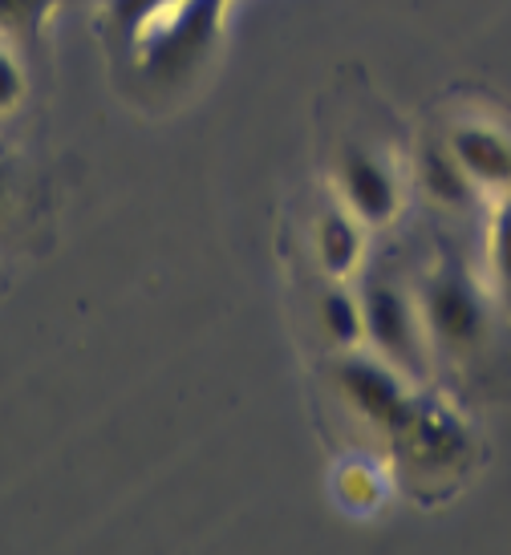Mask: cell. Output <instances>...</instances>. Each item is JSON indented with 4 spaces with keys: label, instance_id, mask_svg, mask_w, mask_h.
<instances>
[{
    "label": "cell",
    "instance_id": "obj_1",
    "mask_svg": "<svg viewBox=\"0 0 511 555\" xmlns=\"http://www.w3.org/2000/svg\"><path fill=\"white\" fill-rule=\"evenodd\" d=\"M414 300H419V317L434 357L471 361L487 345V333H491L487 296H483L480 280L455 256H438L426 268Z\"/></svg>",
    "mask_w": 511,
    "mask_h": 555
},
{
    "label": "cell",
    "instance_id": "obj_2",
    "mask_svg": "<svg viewBox=\"0 0 511 555\" xmlns=\"http://www.w3.org/2000/svg\"><path fill=\"white\" fill-rule=\"evenodd\" d=\"M361 321H366V345L389 361L410 382H422L431 370V340L422 328L419 300L398 276L373 272L361 284Z\"/></svg>",
    "mask_w": 511,
    "mask_h": 555
},
{
    "label": "cell",
    "instance_id": "obj_3",
    "mask_svg": "<svg viewBox=\"0 0 511 555\" xmlns=\"http://www.w3.org/2000/svg\"><path fill=\"white\" fill-rule=\"evenodd\" d=\"M333 377H337V389L341 398L349 401V410L366 417L378 434H386L389 442H403L426 410V401L414 393V382L378 353L366 357L357 349H345Z\"/></svg>",
    "mask_w": 511,
    "mask_h": 555
},
{
    "label": "cell",
    "instance_id": "obj_4",
    "mask_svg": "<svg viewBox=\"0 0 511 555\" xmlns=\"http://www.w3.org/2000/svg\"><path fill=\"white\" fill-rule=\"evenodd\" d=\"M337 191L341 203L354 211L366 228H386L403 207V183L382 155L370 146H345L337 158Z\"/></svg>",
    "mask_w": 511,
    "mask_h": 555
},
{
    "label": "cell",
    "instance_id": "obj_5",
    "mask_svg": "<svg viewBox=\"0 0 511 555\" xmlns=\"http://www.w3.org/2000/svg\"><path fill=\"white\" fill-rule=\"evenodd\" d=\"M447 146L475 186H511V139L503 130L480 122L455 126Z\"/></svg>",
    "mask_w": 511,
    "mask_h": 555
},
{
    "label": "cell",
    "instance_id": "obj_6",
    "mask_svg": "<svg viewBox=\"0 0 511 555\" xmlns=\"http://www.w3.org/2000/svg\"><path fill=\"white\" fill-rule=\"evenodd\" d=\"M361 228H366V223H361L345 203L325 207V211L317 216V232H312V240H317V260H321V268H325V276L345 280L357 263H361V251H366V235H361Z\"/></svg>",
    "mask_w": 511,
    "mask_h": 555
},
{
    "label": "cell",
    "instance_id": "obj_7",
    "mask_svg": "<svg viewBox=\"0 0 511 555\" xmlns=\"http://www.w3.org/2000/svg\"><path fill=\"white\" fill-rule=\"evenodd\" d=\"M419 179H422V191H426L434 203H443V207H467V203L475 199V183H471V175L459 167V158L450 155L447 142L422 146Z\"/></svg>",
    "mask_w": 511,
    "mask_h": 555
},
{
    "label": "cell",
    "instance_id": "obj_8",
    "mask_svg": "<svg viewBox=\"0 0 511 555\" xmlns=\"http://www.w3.org/2000/svg\"><path fill=\"white\" fill-rule=\"evenodd\" d=\"M317 321H321V333L337 345L341 353H345V349H357V345L366 340L361 296L349 293V288H341V284H333V288L321 296V305H317Z\"/></svg>",
    "mask_w": 511,
    "mask_h": 555
},
{
    "label": "cell",
    "instance_id": "obj_9",
    "mask_svg": "<svg viewBox=\"0 0 511 555\" xmlns=\"http://www.w3.org/2000/svg\"><path fill=\"white\" fill-rule=\"evenodd\" d=\"M179 4H187V0H106V13H110V25L135 46L142 33L155 29L158 21L175 13Z\"/></svg>",
    "mask_w": 511,
    "mask_h": 555
},
{
    "label": "cell",
    "instance_id": "obj_10",
    "mask_svg": "<svg viewBox=\"0 0 511 555\" xmlns=\"http://www.w3.org/2000/svg\"><path fill=\"white\" fill-rule=\"evenodd\" d=\"M62 0H0V41H33Z\"/></svg>",
    "mask_w": 511,
    "mask_h": 555
},
{
    "label": "cell",
    "instance_id": "obj_11",
    "mask_svg": "<svg viewBox=\"0 0 511 555\" xmlns=\"http://www.w3.org/2000/svg\"><path fill=\"white\" fill-rule=\"evenodd\" d=\"M25 93H29V78H25L21 53H16L13 41H0V118L21 109Z\"/></svg>",
    "mask_w": 511,
    "mask_h": 555
},
{
    "label": "cell",
    "instance_id": "obj_12",
    "mask_svg": "<svg viewBox=\"0 0 511 555\" xmlns=\"http://www.w3.org/2000/svg\"><path fill=\"white\" fill-rule=\"evenodd\" d=\"M491 263H496L499 288L511 300V203L499 211L496 228H491Z\"/></svg>",
    "mask_w": 511,
    "mask_h": 555
},
{
    "label": "cell",
    "instance_id": "obj_13",
    "mask_svg": "<svg viewBox=\"0 0 511 555\" xmlns=\"http://www.w3.org/2000/svg\"><path fill=\"white\" fill-rule=\"evenodd\" d=\"M4 203H9V179H4V167H0V211H4Z\"/></svg>",
    "mask_w": 511,
    "mask_h": 555
}]
</instances>
